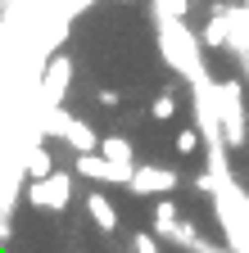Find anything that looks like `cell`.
<instances>
[{
	"label": "cell",
	"instance_id": "6da1fadb",
	"mask_svg": "<svg viewBox=\"0 0 249 253\" xmlns=\"http://www.w3.org/2000/svg\"><path fill=\"white\" fill-rule=\"evenodd\" d=\"M199 45H204V41L191 37L181 18H163V23H159V50H163V59L172 63V73H181L191 86L204 77V68H199Z\"/></svg>",
	"mask_w": 249,
	"mask_h": 253
},
{
	"label": "cell",
	"instance_id": "7a4b0ae2",
	"mask_svg": "<svg viewBox=\"0 0 249 253\" xmlns=\"http://www.w3.org/2000/svg\"><path fill=\"white\" fill-rule=\"evenodd\" d=\"M217 122H222V136L231 149L249 140V113H245V86L240 82H217Z\"/></svg>",
	"mask_w": 249,
	"mask_h": 253
},
{
	"label": "cell",
	"instance_id": "3957f363",
	"mask_svg": "<svg viewBox=\"0 0 249 253\" xmlns=\"http://www.w3.org/2000/svg\"><path fill=\"white\" fill-rule=\"evenodd\" d=\"M23 195H27V204L41 208V212H64V208L73 204V176L54 168V172L41 176V181H27Z\"/></svg>",
	"mask_w": 249,
	"mask_h": 253
},
{
	"label": "cell",
	"instance_id": "277c9868",
	"mask_svg": "<svg viewBox=\"0 0 249 253\" xmlns=\"http://www.w3.org/2000/svg\"><path fill=\"white\" fill-rule=\"evenodd\" d=\"M177 185H181V176H177L172 168H154V163H136V168H132V181H127L132 195H154V199L172 195Z\"/></svg>",
	"mask_w": 249,
	"mask_h": 253
},
{
	"label": "cell",
	"instance_id": "5b68a950",
	"mask_svg": "<svg viewBox=\"0 0 249 253\" xmlns=\"http://www.w3.org/2000/svg\"><path fill=\"white\" fill-rule=\"evenodd\" d=\"M132 168H136V163H132ZM132 168H127V163H109L104 154H77V176H86V181L127 185V181H132Z\"/></svg>",
	"mask_w": 249,
	"mask_h": 253
},
{
	"label": "cell",
	"instance_id": "8992f818",
	"mask_svg": "<svg viewBox=\"0 0 249 253\" xmlns=\"http://www.w3.org/2000/svg\"><path fill=\"white\" fill-rule=\"evenodd\" d=\"M68 86H73V59H68V54H50L46 73H41V95H46V104H59V100L68 95Z\"/></svg>",
	"mask_w": 249,
	"mask_h": 253
},
{
	"label": "cell",
	"instance_id": "52a82bcc",
	"mask_svg": "<svg viewBox=\"0 0 249 253\" xmlns=\"http://www.w3.org/2000/svg\"><path fill=\"white\" fill-rule=\"evenodd\" d=\"M86 212H91V221H96L104 235L118 231V208H113V199L104 195V190H91V195H86Z\"/></svg>",
	"mask_w": 249,
	"mask_h": 253
},
{
	"label": "cell",
	"instance_id": "ba28073f",
	"mask_svg": "<svg viewBox=\"0 0 249 253\" xmlns=\"http://www.w3.org/2000/svg\"><path fill=\"white\" fill-rule=\"evenodd\" d=\"M18 163H23V176H27V181H41V176L54 172V149H50V145H32Z\"/></svg>",
	"mask_w": 249,
	"mask_h": 253
},
{
	"label": "cell",
	"instance_id": "9c48e42d",
	"mask_svg": "<svg viewBox=\"0 0 249 253\" xmlns=\"http://www.w3.org/2000/svg\"><path fill=\"white\" fill-rule=\"evenodd\" d=\"M181 226V208L163 195L159 204H154V235H163V240H172V231Z\"/></svg>",
	"mask_w": 249,
	"mask_h": 253
},
{
	"label": "cell",
	"instance_id": "30bf717a",
	"mask_svg": "<svg viewBox=\"0 0 249 253\" xmlns=\"http://www.w3.org/2000/svg\"><path fill=\"white\" fill-rule=\"evenodd\" d=\"M199 41L204 45H231V23H227V14H222V5H217V14H213V23H204V32H199Z\"/></svg>",
	"mask_w": 249,
	"mask_h": 253
},
{
	"label": "cell",
	"instance_id": "8fae6325",
	"mask_svg": "<svg viewBox=\"0 0 249 253\" xmlns=\"http://www.w3.org/2000/svg\"><path fill=\"white\" fill-rule=\"evenodd\" d=\"M177 109H181V100H177V90L168 86V90H159V95H154L149 118H154V122H172V118H177Z\"/></svg>",
	"mask_w": 249,
	"mask_h": 253
},
{
	"label": "cell",
	"instance_id": "7c38bea8",
	"mask_svg": "<svg viewBox=\"0 0 249 253\" xmlns=\"http://www.w3.org/2000/svg\"><path fill=\"white\" fill-rule=\"evenodd\" d=\"M100 154L109 158V163H127V168H132V154H136V149H132L127 136H104V140H100Z\"/></svg>",
	"mask_w": 249,
	"mask_h": 253
},
{
	"label": "cell",
	"instance_id": "4fadbf2b",
	"mask_svg": "<svg viewBox=\"0 0 249 253\" xmlns=\"http://www.w3.org/2000/svg\"><path fill=\"white\" fill-rule=\"evenodd\" d=\"M199 145H204L199 126H186V131H177V154H181V158H195V154H199Z\"/></svg>",
	"mask_w": 249,
	"mask_h": 253
},
{
	"label": "cell",
	"instance_id": "5bb4252c",
	"mask_svg": "<svg viewBox=\"0 0 249 253\" xmlns=\"http://www.w3.org/2000/svg\"><path fill=\"white\" fill-rule=\"evenodd\" d=\"M154 14H159V23H163V18H181V23H186L191 0H154Z\"/></svg>",
	"mask_w": 249,
	"mask_h": 253
},
{
	"label": "cell",
	"instance_id": "9a60e30c",
	"mask_svg": "<svg viewBox=\"0 0 249 253\" xmlns=\"http://www.w3.org/2000/svg\"><path fill=\"white\" fill-rule=\"evenodd\" d=\"M132 253H159V235L154 231H136L132 235Z\"/></svg>",
	"mask_w": 249,
	"mask_h": 253
},
{
	"label": "cell",
	"instance_id": "2e32d148",
	"mask_svg": "<svg viewBox=\"0 0 249 253\" xmlns=\"http://www.w3.org/2000/svg\"><path fill=\"white\" fill-rule=\"evenodd\" d=\"M96 100H100L104 109H118V100H122V95H118L113 86H100V90H96Z\"/></svg>",
	"mask_w": 249,
	"mask_h": 253
},
{
	"label": "cell",
	"instance_id": "e0dca14e",
	"mask_svg": "<svg viewBox=\"0 0 249 253\" xmlns=\"http://www.w3.org/2000/svg\"><path fill=\"white\" fill-rule=\"evenodd\" d=\"M245 9H249V0H245Z\"/></svg>",
	"mask_w": 249,
	"mask_h": 253
}]
</instances>
